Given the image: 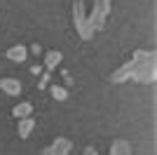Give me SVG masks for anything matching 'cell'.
<instances>
[{
    "instance_id": "obj_1",
    "label": "cell",
    "mask_w": 157,
    "mask_h": 155,
    "mask_svg": "<svg viewBox=\"0 0 157 155\" xmlns=\"http://www.w3.org/2000/svg\"><path fill=\"white\" fill-rule=\"evenodd\" d=\"M134 71H131V78L134 82L138 85H152L157 78V61H155V52H148V50H136L134 52Z\"/></svg>"
},
{
    "instance_id": "obj_2",
    "label": "cell",
    "mask_w": 157,
    "mask_h": 155,
    "mask_svg": "<svg viewBox=\"0 0 157 155\" xmlns=\"http://www.w3.org/2000/svg\"><path fill=\"white\" fill-rule=\"evenodd\" d=\"M73 26L82 40H92L94 38V28L87 19V12H85V0H75L73 2Z\"/></svg>"
},
{
    "instance_id": "obj_3",
    "label": "cell",
    "mask_w": 157,
    "mask_h": 155,
    "mask_svg": "<svg viewBox=\"0 0 157 155\" xmlns=\"http://www.w3.org/2000/svg\"><path fill=\"white\" fill-rule=\"evenodd\" d=\"M110 5H113V0H94L92 14H87V19L92 24L94 33L105 28V21H108V14H110Z\"/></svg>"
},
{
    "instance_id": "obj_4",
    "label": "cell",
    "mask_w": 157,
    "mask_h": 155,
    "mask_svg": "<svg viewBox=\"0 0 157 155\" xmlns=\"http://www.w3.org/2000/svg\"><path fill=\"white\" fill-rule=\"evenodd\" d=\"M131 71H134V61H127V64H122L117 68V71H113L110 73V78H108V82H113V85H120V82H124V80H129L131 78Z\"/></svg>"
},
{
    "instance_id": "obj_5",
    "label": "cell",
    "mask_w": 157,
    "mask_h": 155,
    "mask_svg": "<svg viewBox=\"0 0 157 155\" xmlns=\"http://www.w3.org/2000/svg\"><path fill=\"white\" fill-rule=\"evenodd\" d=\"M71 148H73L71 139L59 136V139H54V143L45 150V155H68V153H71Z\"/></svg>"
},
{
    "instance_id": "obj_6",
    "label": "cell",
    "mask_w": 157,
    "mask_h": 155,
    "mask_svg": "<svg viewBox=\"0 0 157 155\" xmlns=\"http://www.w3.org/2000/svg\"><path fill=\"white\" fill-rule=\"evenodd\" d=\"M0 89L5 92L7 97H19L21 94V82L17 78H2V80H0Z\"/></svg>"
},
{
    "instance_id": "obj_7",
    "label": "cell",
    "mask_w": 157,
    "mask_h": 155,
    "mask_svg": "<svg viewBox=\"0 0 157 155\" xmlns=\"http://www.w3.org/2000/svg\"><path fill=\"white\" fill-rule=\"evenodd\" d=\"M5 57L10 59V61H14V64H24V61H26V57H28V47L14 45V47H10V50L5 52Z\"/></svg>"
},
{
    "instance_id": "obj_8",
    "label": "cell",
    "mask_w": 157,
    "mask_h": 155,
    "mask_svg": "<svg viewBox=\"0 0 157 155\" xmlns=\"http://www.w3.org/2000/svg\"><path fill=\"white\" fill-rule=\"evenodd\" d=\"M35 129V117H19V125H17V132H19V139H28L31 132Z\"/></svg>"
},
{
    "instance_id": "obj_9",
    "label": "cell",
    "mask_w": 157,
    "mask_h": 155,
    "mask_svg": "<svg viewBox=\"0 0 157 155\" xmlns=\"http://www.w3.org/2000/svg\"><path fill=\"white\" fill-rule=\"evenodd\" d=\"M61 59H63V54H61L59 50H47L45 52V68L47 71H54V68L61 64Z\"/></svg>"
},
{
    "instance_id": "obj_10",
    "label": "cell",
    "mask_w": 157,
    "mask_h": 155,
    "mask_svg": "<svg viewBox=\"0 0 157 155\" xmlns=\"http://www.w3.org/2000/svg\"><path fill=\"white\" fill-rule=\"evenodd\" d=\"M110 155H131V146L124 139H115L110 146Z\"/></svg>"
},
{
    "instance_id": "obj_11",
    "label": "cell",
    "mask_w": 157,
    "mask_h": 155,
    "mask_svg": "<svg viewBox=\"0 0 157 155\" xmlns=\"http://www.w3.org/2000/svg\"><path fill=\"white\" fill-rule=\"evenodd\" d=\"M31 113H33V106L28 101H21V103H17V106L12 108V115L14 117H28Z\"/></svg>"
},
{
    "instance_id": "obj_12",
    "label": "cell",
    "mask_w": 157,
    "mask_h": 155,
    "mask_svg": "<svg viewBox=\"0 0 157 155\" xmlns=\"http://www.w3.org/2000/svg\"><path fill=\"white\" fill-rule=\"evenodd\" d=\"M52 97L56 99V101H66V99H68V89L61 87V85H52Z\"/></svg>"
},
{
    "instance_id": "obj_13",
    "label": "cell",
    "mask_w": 157,
    "mask_h": 155,
    "mask_svg": "<svg viewBox=\"0 0 157 155\" xmlns=\"http://www.w3.org/2000/svg\"><path fill=\"white\" fill-rule=\"evenodd\" d=\"M49 80H52V75H49V71H45L42 75H40V80H38V87H40V89H45L47 85H49Z\"/></svg>"
},
{
    "instance_id": "obj_14",
    "label": "cell",
    "mask_w": 157,
    "mask_h": 155,
    "mask_svg": "<svg viewBox=\"0 0 157 155\" xmlns=\"http://www.w3.org/2000/svg\"><path fill=\"white\" fill-rule=\"evenodd\" d=\"M31 52L35 54V57H38V54H42V47H40L38 42H33V45H31Z\"/></svg>"
},
{
    "instance_id": "obj_15",
    "label": "cell",
    "mask_w": 157,
    "mask_h": 155,
    "mask_svg": "<svg viewBox=\"0 0 157 155\" xmlns=\"http://www.w3.org/2000/svg\"><path fill=\"white\" fill-rule=\"evenodd\" d=\"M63 80H66V87H71V85H73V78H71L68 71H63Z\"/></svg>"
},
{
    "instance_id": "obj_16",
    "label": "cell",
    "mask_w": 157,
    "mask_h": 155,
    "mask_svg": "<svg viewBox=\"0 0 157 155\" xmlns=\"http://www.w3.org/2000/svg\"><path fill=\"white\" fill-rule=\"evenodd\" d=\"M82 155H98V153H96V148H92V146H87V148L82 150Z\"/></svg>"
},
{
    "instance_id": "obj_17",
    "label": "cell",
    "mask_w": 157,
    "mask_h": 155,
    "mask_svg": "<svg viewBox=\"0 0 157 155\" xmlns=\"http://www.w3.org/2000/svg\"><path fill=\"white\" fill-rule=\"evenodd\" d=\"M31 73H33V75H40V73H42V66H38V64H35V66L31 68Z\"/></svg>"
}]
</instances>
